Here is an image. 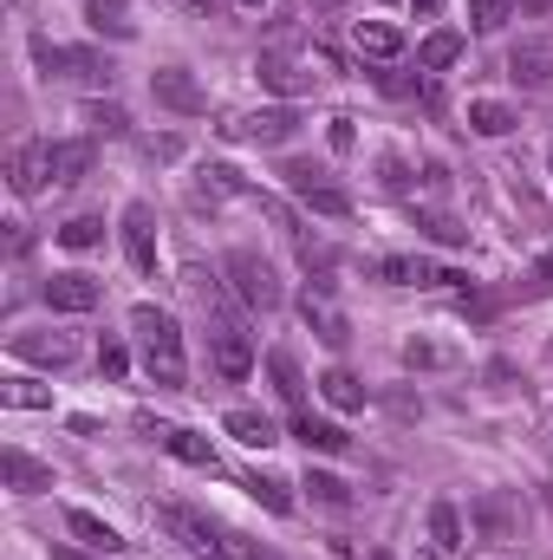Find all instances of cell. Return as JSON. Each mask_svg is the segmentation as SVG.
<instances>
[{
	"mask_svg": "<svg viewBox=\"0 0 553 560\" xmlns=\"http://www.w3.org/2000/svg\"><path fill=\"white\" fill-rule=\"evenodd\" d=\"M131 332H138V359H143V372H150V385L189 392V359H183V326H176V313L138 300V306H131Z\"/></svg>",
	"mask_w": 553,
	"mask_h": 560,
	"instance_id": "6da1fadb",
	"label": "cell"
},
{
	"mask_svg": "<svg viewBox=\"0 0 553 560\" xmlns=\"http://www.w3.org/2000/svg\"><path fill=\"white\" fill-rule=\"evenodd\" d=\"M469 535H475L482 548H515V541L528 535L521 495H515V489H482V495L469 502Z\"/></svg>",
	"mask_w": 553,
	"mask_h": 560,
	"instance_id": "7a4b0ae2",
	"label": "cell"
},
{
	"mask_svg": "<svg viewBox=\"0 0 553 560\" xmlns=\"http://www.w3.org/2000/svg\"><path fill=\"white\" fill-rule=\"evenodd\" d=\"M222 275H228V287H235V300H242V306H255V313H274L280 300H286L274 261H268V255H255V248H235V255L222 261Z\"/></svg>",
	"mask_w": 553,
	"mask_h": 560,
	"instance_id": "3957f363",
	"label": "cell"
},
{
	"mask_svg": "<svg viewBox=\"0 0 553 560\" xmlns=\"http://www.w3.org/2000/svg\"><path fill=\"white\" fill-rule=\"evenodd\" d=\"M33 66L39 79H79V85H111V59L85 52V46H52L46 33L33 39Z\"/></svg>",
	"mask_w": 553,
	"mask_h": 560,
	"instance_id": "277c9868",
	"label": "cell"
},
{
	"mask_svg": "<svg viewBox=\"0 0 553 560\" xmlns=\"http://www.w3.org/2000/svg\"><path fill=\"white\" fill-rule=\"evenodd\" d=\"M209 359H215V372H222L228 385H242V378L255 372V339H248V326L222 313V319L209 326Z\"/></svg>",
	"mask_w": 553,
	"mask_h": 560,
	"instance_id": "5b68a950",
	"label": "cell"
},
{
	"mask_svg": "<svg viewBox=\"0 0 553 560\" xmlns=\"http://www.w3.org/2000/svg\"><path fill=\"white\" fill-rule=\"evenodd\" d=\"M280 176H286V189H293V196H299L313 215H332V222H345V215H352V196H345L339 183H326L313 163H286Z\"/></svg>",
	"mask_w": 553,
	"mask_h": 560,
	"instance_id": "8992f818",
	"label": "cell"
},
{
	"mask_svg": "<svg viewBox=\"0 0 553 560\" xmlns=\"http://www.w3.org/2000/svg\"><path fill=\"white\" fill-rule=\"evenodd\" d=\"M365 275L385 280V287H462L456 268H436L423 255H378V261H365Z\"/></svg>",
	"mask_w": 553,
	"mask_h": 560,
	"instance_id": "52a82bcc",
	"label": "cell"
},
{
	"mask_svg": "<svg viewBox=\"0 0 553 560\" xmlns=\"http://www.w3.org/2000/svg\"><path fill=\"white\" fill-rule=\"evenodd\" d=\"M7 352H13V359H26V365L66 372V365L79 359V339H72V332H46V326H26V332H13V339H7Z\"/></svg>",
	"mask_w": 553,
	"mask_h": 560,
	"instance_id": "ba28073f",
	"label": "cell"
},
{
	"mask_svg": "<svg viewBox=\"0 0 553 560\" xmlns=\"http://www.w3.org/2000/svg\"><path fill=\"white\" fill-rule=\"evenodd\" d=\"M150 98H156L163 112H183V118H202V112H209V92H202L183 66H156V72H150Z\"/></svg>",
	"mask_w": 553,
	"mask_h": 560,
	"instance_id": "9c48e42d",
	"label": "cell"
},
{
	"mask_svg": "<svg viewBox=\"0 0 553 560\" xmlns=\"http://www.w3.org/2000/svg\"><path fill=\"white\" fill-rule=\"evenodd\" d=\"M46 150H52V143H39V138H20V143H13V156H7V189H13L20 202H26V196H39V189L52 183Z\"/></svg>",
	"mask_w": 553,
	"mask_h": 560,
	"instance_id": "30bf717a",
	"label": "cell"
},
{
	"mask_svg": "<svg viewBox=\"0 0 553 560\" xmlns=\"http://www.w3.org/2000/svg\"><path fill=\"white\" fill-rule=\"evenodd\" d=\"M293 131H299V112H293V105H261V112H242V118L228 125L235 143H286Z\"/></svg>",
	"mask_w": 553,
	"mask_h": 560,
	"instance_id": "8fae6325",
	"label": "cell"
},
{
	"mask_svg": "<svg viewBox=\"0 0 553 560\" xmlns=\"http://www.w3.org/2000/svg\"><path fill=\"white\" fill-rule=\"evenodd\" d=\"M508 79L515 85H553V33H521L508 46Z\"/></svg>",
	"mask_w": 553,
	"mask_h": 560,
	"instance_id": "7c38bea8",
	"label": "cell"
},
{
	"mask_svg": "<svg viewBox=\"0 0 553 560\" xmlns=\"http://www.w3.org/2000/svg\"><path fill=\"white\" fill-rule=\"evenodd\" d=\"M125 261L138 275H156V209L150 202H125Z\"/></svg>",
	"mask_w": 553,
	"mask_h": 560,
	"instance_id": "4fadbf2b",
	"label": "cell"
},
{
	"mask_svg": "<svg viewBox=\"0 0 553 560\" xmlns=\"http://www.w3.org/2000/svg\"><path fill=\"white\" fill-rule=\"evenodd\" d=\"M0 476H7V489H13V495H46V489H52V463L26 456L20 443H7V450H0Z\"/></svg>",
	"mask_w": 553,
	"mask_h": 560,
	"instance_id": "5bb4252c",
	"label": "cell"
},
{
	"mask_svg": "<svg viewBox=\"0 0 553 560\" xmlns=\"http://www.w3.org/2000/svg\"><path fill=\"white\" fill-rule=\"evenodd\" d=\"M98 300H105V280L79 275V268H72V275H52V280H46V306H52V313H92Z\"/></svg>",
	"mask_w": 553,
	"mask_h": 560,
	"instance_id": "9a60e30c",
	"label": "cell"
},
{
	"mask_svg": "<svg viewBox=\"0 0 553 560\" xmlns=\"http://www.w3.org/2000/svg\"><path fill=\"white\" fill-rule=\"evenodd\" d=\"M299 319H306V326H313V332H319V339H326L332 352H339V346L352 339V326H345V313H339V306H332L326 293H313V287L299 293Z\"/></svg>",
	"mask_w": 553,
	"mask_h": 560,
	"instance_id": "2e32d148",
	"label": "cell"
},
{
	"mask_svg": "<svg viewBox=\"0 0 553 560\" xmlns=\"http://www.w3.org/2000/svg\"><path fill=\"white\" fill-rule=\"evenodd\" d=\"M222 430H228L235 443H248V450H274V443H280V423L268 418V411H248V405L222 411Z\"/></svg>",
	"mask_w": 553,
	"mask_h": 560,
	"instance_id": "e0dca14e",
	"label": "cell"
},
{
	"mask_svg": "<svg viewBox=\"0 0 553 560\" xmlns=\"http://www.w3.org/2000/svg\"><path fill=\"white\" fill-rule=\"evenodd\" d=\"M462 541H469L462 509H456V502H430V548H436V560H456Z\"/></svg>",
	"mask_w": 553,
	"mask_h": 560,
	"instance_id": "ac0fdd59",
	"label": "cell"
},
{
	"mask_svg": "<svg viewBox=\"0 0 553 560\" xmlns=\"http://www.w3.org/2000/svg\"><path fill=\"white\" fill-rule=\"evenodd\" d=\"M46 163H52V189H72L92 170V138H59L46 150Z\"/></svg>",
	"mask_w": 553,
	"mask_h": 560,
	"instance_id": "d6986e66",
	"label": "cell"
},
{
	"mask_svg": "<svg viewBox=\"0 0 553 560\" xmlns=\"http://www.w3.org/2000/svg\"><path fill=\"white\" fill-rule=\"evenodd\" d=\"M66 528H72L79 548H92V555H118V548H125V535H118L105 515H92V509H66Z\"/></svg>",
	"mask_w": 553,
	"mask_h": 560,
	"instance_id": "ffe728a7",
	"label": "cell"
},
{
	"mask_svg": "<svg viewBox=\"0 0 553 560\" xmlns=\"http://www.w3.org/2000/svg\"><path fill=\"white\" fill-rule=\"evenodd\" d=\"M255 72H261V85H268V92H280V98L313 92V72H306V66H293L286 52H261V66H255Z\"/></svg>",
	"mask_w": 553,
	"mask_h": 560,
	"instance_id": "44dd1931",
	"label": "cell"
},
{
	"mask_svg": "<svg viewBox=\"0 0 553 560\" xmlns=\"http://www.w3.org/2000/svg\"><path fill=\"white\" fill-rule=\"evenodd\" d=\"M85 26L98 33V39H138V20H131V7L125 0H85Z\"/></svg>",
	"mask_w": 553,
	"mask_h": 560,
	"instance_id": "7402d4cb",
	"label": "cell"
},
{
	"mask_svg": "<svg viewBox=\"0 0 553 560\" xmlns=\"http://www.w3.org/2000/svg\"><path fill=\"white\" fill-rule=\"evenodd\" d=\"M293 436H299L306 450H319V456H345V450H352V436H345L339 423L313 418V411H293Z\"/></svg>",
	"mask_w": 553,
	"mask_h": 560,
	"instance_id": "603a6c76",
	"label": "cell"
},
{
	"mask_svg": "<svg viewBox=\"0 0 553 560\" xmlns=\"http://www.w3.org/2000/svg\"><path fill=\"white\" fill-rule=\"evenodd\" d=\"M352 46H358L365 59H404V33H398L391 20H358V26H352Z\"/></svg>",
	"mask_w": 553,
	"mask_h": 560,
	"instance_id": "cb8c5ba5",
	"label": "cell"
},
{
	"mask_svg": "<svg viewBox=\"0 0 553 560\" xmlns=\"http://www.w3.org/2000/svg\"><path fill=\"white\" fill-rule=\"evenodd\" d=\"M462 33L456 26H436V33H423V46H416V72H449L456 59H462Z\"/></svg>",
	"mask_w": 553,
	"mask_h": 560,
	"instance_id": "d4e9b609",
	"label": "cell"
},
{
	"mask_svg": "<svg viewBox=\"0 0 553 560\" xmlns=\"http://www.w3.org/2000/svg\"><path fill=\"white\" fill-rule=\"evenodd\" d=\"M515 125H521V112L508 98H469V131L475 138H508Z\"/></svg>",
	"mask_w": 553,
	"mask_h": 560,
	"instance_id": "484cf974",
	"label": "cell"
},
{
	"mask_svg": "<svg viewBox=\"0 0 553 560\" xmlns=\"http://www.w3.org/2000/svg\"><path fill=\"white\" fill-rule=\"evenodd\" d=\"M313 385H319V398H326L332 411H365V385H358V378H352L345 365H326V372H319Z\"/></svg>",
	"mask_w": 553,
	"mask_h": 560,
	"instance_id": "4316f807",
	"label": "cell"
},
{
	"mask_svg": "<svg viewBox=\"0 0 553 560\" xmlns=\"http://www.w3.org/2000/svg\"><path fill=\"white\" fill-rule=\"evenodd\" d=\"M404 365H411V372H456L462 352L443 346V339H404Z\"/></svg>",
	"mask_w": 553,
	"mask_h": 560,
	"instance_id": "83f0119b",
	"label": "cell"
},
{
	"mask_svg": "<svg viewBox=\"0 0 553 560\" xmlns=\"http://www.w3.org/2000/svg\"><path fill=\"white\" fill-rule=\"evenodd\" d=\"M0 405L7 411H52V385H39V378H0Z\"/></svg>",
	"mask_w": 553,
	"mask_h": 560,
	"instance_id": "f1b7e54d",
	"label": "cell"
},
{
	"mask_svg": "<svg viewBox=\"0 0 553 560\" xmlns=\"http://www.w3.org/2000/svg\"><path fill=\"white\" fill-rule=\"evenodd\" d=\"M163 450H169L176 463H189V469H209V476L222 469V456H215V443H209V436H196V430H169V443H163Z\"/></svg>",
	"mask_w": 553,
	"mask_h": 560,
	"instance_id": "f546056e",
	"label": "cell"
},
{
	"mask_svg": "<svg viewBox=\"0 0 553 560\" xmlns=\"http://www.w3.org/2000/svg\"><path fill=\"white\" fill-rule=\"evenodd\" d=\"M261 365H268V378H274L280 405H293V411H306V378H299V365H293L286 352H268Z\"/></svg>",
	"mask_w": 553,
	"mask_h": 560,
	"instance_id": "4dcf8cb0",
	"label": "cell"
},
{
	"mask_svg": "<svg viewBox=\"0 0 553 560\" xmlns=\"http://www.w3.org/2000/svg\"><path fill=\"white\" fill-rule=\"evenodd\" d=\"M59 248H72V255H85V248H98L105 242V215H72V222H59V235H52Z\"/></svg>",
	"mask_w": 553,
	"mask_h": 560,
	"instance_id": "1f68e13d",
	"label": "cell"
},
{
	"mask_svg": "<svg viewBox=\"0 0 553 560\" xmlns=\"http://www.w3.org/2000/svg\"><path fill=\"white\" fill-rule=\"evenodd\" d=\"M299 489H306L319 509H345V502H352V489H345L332 469H306V476H299Z\"/></svg>",
	"mask_w": 553,
	"mask_h": 560,
	"instance_id": "d6a6232c",
	"label": "cell"
},
{
	"mask_svg": "<svg viewBox=\"0 0 553 560\" xmlns=\"http://www.w3.org/2000/svg\"><path fill=\"white\" fill-rule=\"evenodd\" d=\"M85 125H92V131H105V138H125V131H131L125 105H105V98H92V105H85Z\"/></svg>",
	"mask_w": 553,
	"mask_h": 560,
	"instance_id": "836d02e7",
	"label": "cell"
},
{
	"mask_svg": "<svg viewBox=\"0 0 553 560\" xmlns=\"http://www.w3.org/2000/svg\"><path fill=\"white\" fill-rule=\"evenodd\" d=\"M416 229H423L430 242H443V248H456V242H469V229H456V222H449V215H436V209H423V215H416Z\"/></svg>",
	"mask_w": 553,
	"mask_h": 560,
	"instance_id": "e575fe53",
	"label": "cell"
},
{
	"mask_svg": "<svg viewBox=\"0 0 553 560\" xmlns=\"http://www.w3.org/2000/svg\"><path fill=\"white\" fill-rule=\"evenodd\" d=\"M508 13H515V0H469V26L475 33H495Z\"/></svg>",
	"mask_w": 553,
	"mask_h": 560,
	"instance_id": "d590c367",
	"label": "cell"
},
{
	"mask_svg": "<svg viewBox=\"0 0 553 560\" xmlns=\"http://www.w3.org/2000/svg\"><path fill=\"white\" fill-rule=\"evenodd\" d=\"M248 495H255V502H268L274 515H286V509H293V495H286V482H274V476H248Z\"/></svg>",
	"mask_w": 553,
	"mask_h": 560,
	"instance_id": "8d00e7d4",
	"label": "cell"
},
{
	"mask_svg": "<svg viewBox=\"0 0 553 560\" xmlns=\"http://www.w3.org/2000/svg\"><path fill=\"white\" fill-rule=\"evenodd\" d=\"M215 555H228V560H274L268 548H255V541H248V535H235V528H222V535H215Z\"/></svg>",
	"mask_w": 553,
	"mask_h": 560,
	"instance_id": "74e56055",
	"label": "cell"
},
{
	"mask_svg": "<svg viewBox=\"0 0 553 560\" xmlns=\"http://www.w3.org/2000/svg\"><path fill=\"white\" fill-rule=\"evenodd\" d=\"M98 372H105V378H111V385H118V378H125V372H131V352H125V346H118V339H105V346H98Z\"/></svg>",
	"mask_w": 553,
	"mask_h": 560,
	"instance_id": "f35d334b",
	"label": "cell"
},
{
	"mask_svg": "<svg viewBox=\"0 0 553 560\" xmlns=\"http://www.w3.org/2000/svg\"><path fill=\"white\" fill-rule=\"evenodd\" d=\"M143 150H150V156H163V163H169V156H183V143H176V138H143Z\"/></svg>",
	"mask_w": 553,
	"mask_h": 560,
	"instance_id": "ab89813d",
	"label": "cell"
},
{
	"mask_svg": "<svg viewBox=\"0 0 553 560\" xmlns=\"http://www.w3.org/2000/svg\"><path fill=\"white\" fill-rule=\"evenodd\" d=\"M332 150H352V118H332Z\"/></svg>",
	"mask_w": 553,
	"mask_h": 560,
	"instance_id": "60d3db41",
	"label": "cell"
},
{
	"mask_svg": "<svg viewBox=\"0 0 553 560\" xmlns=\"http://www.w3.org/2000/svg\"><path fill=\"white\" fill-rule=\"evenodd\" d=\"M553 0H521V13H528V20H534V13H548Z\"/></svg>",
	"mask_w": 553,
	"mask_h": 560,
	"instance_id": "b9f144b4",
	"label": "cell"
},
{
	"mask_svg": "<svg viewBox=\"0 0 553 560\" xmlns=\"http://www.w3.org/2000/svg\"><path fill=\"white\" fill-rule=\"evenodd\" d=\"M52 560H92V555H79V548H52Z\"/></svg>",
	"mask_w": 553,
	"mask_h": 560,
	"instance_id": "7bdbcfd3",
	"label": "cell"
},
{
	"mask_svg": "<svg viewBox=\"0 0 553 560\" xmlns=\"http://www.w3.org/2000/svg\"><path fill=\"white\" fill-rule=\"evenodd\" d=\"M416 13H436V7H443V0H411Z\"/></svg>",
	"mask_w": 553,
	"mask_h": 560,
	"instance_id": "ee69618b",
	"label": "cell"
},
{
	"mask_svg": "<svg viewBox=\"0 0 553 560\" xmlns=\"http://www.w3.org/2000/svg\"><path fill=\"white\" fill-rule=\"evenodd\" d=\"M235 7H248V13H261V7H268V0H235Z\"/></svg>",
	"mask_w": 553,
	"mask_h": 560,
	"instance_id": "f6af8a7d",
	"label": "cell"
},
{
	"mask_svg": "<svg viewBox=\"0 0 553 560\" xmlns=\"http://www.w3.org/2000/svg\"><path fill=\"white\" fill-rule=\"evenodd\" d=\"M548 275H553V255H548Z\"/></svg>",
	"mask_w": 553,
	"mask_h": 560,
	"instance_id": "bcb514c9",
	"label": "cell"
},
{
	"mask_svg": "<svg viewBox=\"0 0 553 560\" xmlns=\"http://www.w3.org/2000/svg\"><path fill=\"white\" fill-rule=\"evenodd\" d=\"M372 560H391V555H372Z\"/></svg>",
	"mask_w": 553,
	"mask_h": 560,
	"instance_id": "7dc6e473",
	"label": "cell"
},
{
	"mask_svg": "<svg viewBox=\"0 0 553 560\" xmlns=\"http://www.w3.org/2000/svg\"><path fill=\"white\" fill-rule=\"evenodd\" d=\"M548 352H553V346H548Z\"/></svg>",
	"mask_w": 553,
	"mask_h": 560,
	"instance_id": "c3c4849f",
	"label": "cell"
}]
</instances>
